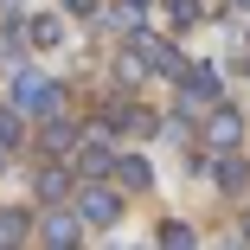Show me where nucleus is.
<instances>
[{"mask_svg":"<svg viewBox=\"0 0 250 250\" xmlns=\"http://www.w3.org/2000/svg\"><path fill=\"white\" fill-rule=\"evenodd\" d=\"M13 109H20V116H58V109H64V83L39 77V71H20V77H13Z\"/></svg>","mask_w":250,"mask_h":250,"instance_id":"1","label":"nucleus"},{"mask_svg":"<svg viewBox=\"0 0 250 250\" xmlns=\"http://www.w3.org/2000/svg\"><path fill=\"white\" fill-rule=\"evenodd\" d=\"M212 103H218V71H212V64L180 71V109H186V116H199V109H212Z\"/></svg>","mask_w":250,"mask_h":250,"instance_id":"2","label":"nucleus"},{"mask_svg":"<svg viewBox=\"0 0 250 250\" xmlns=\"http://www.w3.org/2000/svg\"><path fill=\"white\" fill-rule=\"evenodd\" d=\"M83 225H116L122 218V192H109V186H90L83 180V192H77V206H71Z\"/></svg>","mask_w":250,"mask_h":250,"instance_id":"3","label":"nucleus"},{"mask_svg":"<svg viewBox=\"0 0 250 250\" xmlns=\"http://www.w3.org/2000/svg\"><path fill=\"white\" fill-rule=\"evenodd\" d=\"M128 52H141V64L154 71V77H180V71H186V64H180V52H173L167 39H147V32H135V39H128Z\"/></svg>","mask_w":250,"mask_h":250,"instance_id":"4","label":"nucleus"},{"mask_svg":"<svg viewBox=\"0 0 250 250\" xmlns=\"http://www.w3.org/2000/svg\"><path fill=\"white\" fill-rule=\"evenodd\" d=\"M32 192H39V206H64V199H71V173L64 167H39L32 173Z\"/></svg>","mask_w":250,"mask_h":250,"instance_id":"5","label":"nucleus"},{"mask_svg":"<svg viewBox=\"0 0 250 250\" xmlns=\"http://www.w3.org/2000/svg\"><path fill=\"white\" fill-rule=\"evenodd\" d=\"M237 135H244V116L225 103V109H212V122H206V141L212 147H237Z\"/></svg>","mask_w":250,"mask_h":250,"instance_id":"6","label":"nucleus"},{"mask_svg":"<svg viewBox=\"0 0 250 250\" xmlns=\"http://www.w3.org/2000/svg\"><path fill=\"white\" fill-rule=\"evenodd\" d=\"M109 167H116L109 141H77V173H83V180H103Z\"/></svg>","mask_w":250,"mask_h":250,"instance_id":"7","label":"nucleus"},{"mask_svg":"<svg viewBox=\"0 0 250 250\" xmlns=\"http://www.w3.org/2000/svg\"><path fill=\"white\" fill-rule=\"evenodd\" d=\"M39 237H45V244H77V237H83V218H77V212H52V218L39 225Z\"/></svg>","mask_w":250,"mask_h":250,"instance_id":"8","label":"nucleus"},{"mask_svg":"<svg viewBox=\"0 0 250 250\" xmlns=\"http://www.w3.org/2000/svg\"><path fill=\"white\" fill-rule=\"evenodd\" d=\"M39 147L58 161L64 147H77V128H71V122H58V116H45V135H39Z\"/></svg>","mask_w":250,"mask_h":250,"instance_id":"9","label":"nucleus"},{"mask_svg":"<svg viewBox=\"0 0 250 250\" xmlns=\"http://www.w3.org/2000/svg\"><path fill=\"white\" fill-rule=\"evenodd\" d=\"M116 173H122V186H128V192H147V186H154V167H147L141 154H122V161H116Z\"/></svg>","mask_w":250,"mask_h":250,"instance_id":"10","label":"nucleus"},{"mask_svg":"<svg viewBox=\"0 0 250 250\" xmlns=\"http://www.w3.org/2000/svg\"><path fill=\"white\" fill-rule=\"evenodd\" d=\"M212 173H218V186H225V192H231V199H244V186H250V167H244V161H237V154H225V161H218V167H212Z\"/></svg>","mask_w":250,"mask_h":250,"instance_id":"11","label":"nucleus"},{"mask_svg":"<svg viewBox=\"0 0 250 250\" xmlns=\"http://www.w3.org/2000/svg\"><path fill=\"white\" fill-rule=\"evenodd\" d=\"M26 237H32V212L7 206V212H0V244H26Z\"/></svg>","mask_w":250,"mask_h":250,"instance_id":"12","label":"nucleus"},{"mask_svg":"<svg viewBox=\"0 0 250 250\" xmlns=\"http://www.w3.org/2000/svg\"><path fill=\"white\" fill-rule=\"evenodd\" d=\"M26 32H32V45H64V20H58V13H39Z\"/></svg>","mask_w":250,"mask_h":250,"instance_id":"13","label":"nucleus"},{"mask_svg":"<svg viewBox=\"0 0 250 250\" xmlns=\"http://www.w3.org/2000/svg\"><path fill=\"white\" fill-rule=\"evenodd\" d=\"M20 141H26V128H20V109H0V147H7V154H20Z\"/></svg>","mask_w":250,"mask_h":250,"instance_id":"14","label":"nucleus"},{"mask_svg":"<svg viewBox=\"0 0 250 250\" xmlns=\"http://www.w3.org/2000/svg\"><path fill=\"white\" fill-rule=\"evenodd\" d=\"M161 7H167V20H173V26H192L199 13H206V0H161Z\"/></svg>","mask_w":250,"mask_h":250,"instance_id":"15","label":"nucleus"},{"mask_svg":"<svg viewBox=\"0 0 250 250\" xmlns=\"http://www.w3.org/2000/svg\"><path fill=\"white\" fill-rule=\"evenodd\" d=\"M161 244H173V250H180V244H192V225H180V218H167V225H161Z\"/></svg>","mask_w":250,"mask_h":250,"instance_id":"16","label":"nucleus"},{"mask_svg":"<svg viewBox=\"0 0 250 250\" xmlns=\"http://www.w3.org/2000/svg\"><path fill=\"white\" fill-rule=\"evenodd\" d=\"M64 13H77V20H96V0H64Z\"/></svg>","mask_w":250,"mask_h":250,"instance_id":"17","label":"nucleus"},{"mask_svg":"<svg viewBox=\"0 0 250 250\" xmlns=\"http://www.w3.org/2000/svg\"><path fill=\"white\" fill-rule=\"evenodd\" d=\"M237 237H244V244H250V212H244V225H237Z\"/></svg>","mask_w":250,"mask_h":250,"instance_id":"18","label":"nucleus"},{"mask_svg":"<svg viewBox=\"0 0 250 250\" xmlns=\"http://www.w3.org/2000/svg\"><path fill=\"white\" fill-rule=\"evenodd\" d=\"M0 167H7V147H0Z\"/></svg>","mask_w":250,"mask_h":250,"instance_id":"19","label":"nucleus"},{"mask_svg":"<svg viewBox=\"0 0 250 250\" xmlns=\"http://www.w3.org/2000/svg\"><path fill=\"white\" fill-rule=\"evenodd\" d=\"M237 7H244V13H250V0H237Z\"/></svg>","mask_w":250,"mask_h":250,"instance_id":"20","label":"nucleus"}]
</instances>
